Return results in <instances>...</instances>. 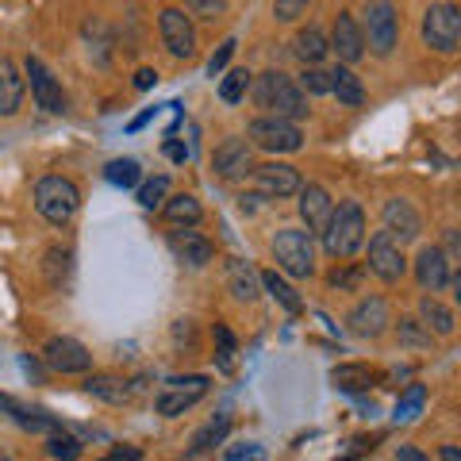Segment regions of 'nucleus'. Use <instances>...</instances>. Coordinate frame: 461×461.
Masks as SVG:
<instances>
[{"instance_id":"nucleus-13","label":"nucleus","mask_w":461,"mask_h":461,"mask_svg":"<svg viewBox=\"0 0 461 461\" xmlns=\"http://www.w3.org/2000/svg\"><path fill=\"white\" fill-rule=\"evenodd\" d=\"M346 327L357 339H381L388 327H393V312H388L384 296H362L354 304V312L346 315Z\"/></svg>"},{"instance_id":"nucleus-45","label":"nucleus","mask_w":461,"mask_h":461,"mask_svg":"<svg viewBox=\"0 0 461 461\" xmlns=\"http://www.w3.org/2000/svg\"><path fill=\"white\" fill-rule=\"evenodd\" d=\"M185 12H196L200 20H215V16H223V12H227V5H223V0H193Z\"/></svg>"},{"instance_id":"nucleus-3","label":"nucleus","mask_w":461,"mask_h":461,"mask_svg":"<svg viewBox=\"0 0 461 461\" xmlns=\"http://www.w3.org/2000/svg\"><path fill=\"white\" fill-rule=\"evenodd\" d=\"M35 208L50 227H66L81 208V193H77V185L69 177L50 173V177H42L35 185Z\"/></svg>"},{"instance_id":"nucleus-51","label":"nucleus","mask_w":461,"mask_h":461,"mask_svg":"<svg viewBox=\"0 0 461 461\" xmlns=\"http://www.w3.org/2000/svg\"><path fill=\"white\" fill-rule=\"evenodd\" d=\"M154 115H158V108H150V112H142V115H139V120H131V123H127V131H139V127H147V123L154 120Z\"/></svg>"},{"instance_id":"nucleus-15","label":"nucleus","mask_w":461,"mask_h":461,"mask_svg":"<svg viewBox=\"0 0 461 461\" xmlns=\"http://www.w3.org/2000/svg\"><path fill=\"white\" fill-rule=\"evenodd\" d=\"M327 47L339 54V62H342L346 69H350L354 62H362V58H366L362 27H357L354 12H339V16H335V27H330V39H327Z\"/></svg>"},{"instance_id":"nucleus-40","label":"nucleus","mask_w":461,"mask_h":461,"mask_svg":"<svg viewBox=\"0 0 461 461\" xmlns=\"http://www.w3.org/2000/svg\"><path fill=\"white\" fill-rule=\"evenodd\" d=\"M169 196V177H150L139 185V204L142 208H162Z\"/></svg>"},{"instance_id":"nucleus-34","label":"nucleus","mask_w":461,"mask_h":461,"mask_svg":"<svg viewBox=\"0 0 461 461\" xmlns=\"http://www.w3.org/2000/svg\"><path fill=\"white\" fill-rule=\"evenodd\" d=\"M396 339H400V346H408V350H430V342H435V335H430L415 315H400Z\"/></svg>"},{"instance_id":"nucleus-1","label":"nucleus","mask_w":461,"mask_h":461,"mask_svg":"<svg viewBox=\"0 0 461 461\" xmlns=\"http://www.w3.org/2000/svg\"><path fill=\"white\" fill-rule=\"evenodd\" d=\"M254 100H258V108H266L269 115L288 120V123H300L312 112L308 108V96L300 93V85L288 77V74H281V69H266V74L258 77Z\"/></svg>"},{"instance_id":"nucleus-12","label":"nucleus","mask_w":461,"mask_h":461,"mask_svg":"<svg viewBox=\"0 0 461 461\" xmlns=\"http://www.w3.org/2000/svg\"><path fill=\"white\" fill-rule=\"evenodd\" d=\"M42 362H47L54 373H89L93 354H89V346L77 342V339L54 335V339H47V346H42Z\"/></svg>"},{"instance_id":"nucleus-25","label":"nucleus","mask_w":461,"mask_h":461,"mask_svg":"<svg viewBox=\"0 0 461 461\" xmlns=\"http://www.w3.org/2000/svg\"><path fill=\"white\" fill-rule=\"evenodd\" d=\"M430 335H438V339H450L454 330H457V320H454V312L442 304V300H435V296H423L420 300V315H415Z\"/></svg>"},{"instance_id":"nucleus-18","label":"nucleus","mask_w":461,"mask_h":461,"mask_svg":"<svg viewBox=\"0 0 461 461\" xmlns=\"http://www.w3.org/2000/svg\"><path fill=\"white\" fill-rule=\"evenodd\" d=\"M450 277H454V269L446 262L442 247H423L420 258H415V281H420L423 293H430V296L442 293V288L450 285Z\"/></svg>"},{"instance_id":"nucleus-35","label":"nucleus","mask_w":461,"mask_h":461,"mask_svg":"<svg viewBox=\"0 0 461 461\" xmlns=\"http://www.w3.org/2000/svg\"><path fill=\"white\" fill-rule=\"evenodd\" d=\"M104 177H108V185H115V189H135L142 181V166L135 158H115V162H108Z\"/></svg>"},{"instance_id":"nucleus-5","label":"nucleus","mask_w":461,"mask_h":461,"mask_svg":"<svg viewBox=\"0 0 461 461\" xmlns=\"http://www.w3.org/2000/svg\"><path fill=\"white\" fill-rule=\"evenodd\" d=\"M357 27H362V42L377 58H388V54L396 50L400 23H396V8L393 5H384V0H377V5H366Z\"/></svg>"},{"instance_id":"nucleus-16","label":"nucleus","mask_w":461,"mask_h":461,"mask_svg":"<svg viewBox=\"0 0 461 461\" xmlns=\"http://www.w3.org/2000/svg\"><path fill=\"white\" fill-rule=\"evenodd\" d=\"M296 196H300L296 212H300V220H304L308 235H323L327 223H330V212H335V200L327 196L323 185H300Z\"/></svg>"},{"instance_id":"nucleus-28","label":"nucleus","mask_w":461,"mask_h":461,"mask_svg":"<svg viewBox=\"0 0 461 461\" xmlns=\"http://www.w3.org/2000/svg\"><path fill=\"white\" fill-rule=\"evenodd\" d=\"M227 430H230V415H215V420H208V423L193 435V442H189V457H204V454L215 450V446H223Z\"/></svg>"},{"instance_id":"nucleus-11","label":"nucleus","mask_w":461,"mask_h":461,"mask_svg":"<svg viewBox=\"0 0 461 461\" xmlns=\"http://www.w3.org/2000/svg\"><path fill=\"white\" fill-rule=\"evenodd\" d=\"M366 273H377L381 281H400L403 273H408V258H403V247L388 235V230H377V235L369 239V266Z\"/></svg>"},{"instance_id":"nucleus-42","label":"nucleus","mask_w":461,"mask_h":461,"mask_svg":"<svg viewBox=\"0 0 461 461\" xmlns=\"http://www.w3.org/2000/svg\"><path fill=\"white\" fill-rule=\"evenodd\" d=\"M223 461H269V454H266V446H258V442H239V446H227Z\"/></svg>"},{"instance_id":"nucleus-20","label":"nucleus","mask_w":461,"mask_h":461,"mask_svg":"<svg viewBox=\"0 0 461 461\" xmlns=\"http://www.w3.org/2000/svg\"><path fill=\"white\" fill-rule=\"evenodd\" d=\"M330 384L346 396H366L369 388H381V369H373L366 362H342L330 369Z\"/></svg>"},{"instance_id":"nucleus-32","label":"nucleus","mask_w":461,"mask_h":461,"mask_svg":"<svg viewBox=\"0 0 461 461\" xmlns=\"http://www.w3.org/2000/svg\"><path fill=\"white\" fill-rule=\"evenodd\" d=\"M423 403H427V388L423 384H408L396 400V411H393V423H415L423 415Z\"/></svg>"},{"instance_id":"nucleus-31","label":"nucleus","mask_w":461,"mask_h":461,"mask_svg":"<svg viewBox=\"0 0 461 461\" xmlns=\"http://www.w3.org/2000/svg\"><path fill=\"white\" fill-rule=\"evenodd\" d=\"M69 273H74V254L66 247H47V254H42V277H47V285L62 288L69 281Z\"/></svg>"},{"instance_id":"nucleus-52","label":"nucleus","mask_w":461,"mask_h":461,"mask_svg":"<svg viewBox=\"0 0 461 461\" xmlns=\"http://www.w3.org/2000/svg\"><path fill=\"white\" fill-rule=\"evenodd\" d=\"M438 457H442V461H461V450H457L454 442H446L442 450H438Z\"/></svg>"},{"instance_id":"nucleus-17","label":"nucleus","mask_w":461,"mask_h":461,"mask_svg":"<svg viewBox=\"0 0 461 461\" xmlns=\"http://www.w3.org/2000/svg\"><path fill=\"white\" fill-rule=\"evenodd\" d=\"M212 169H215V177H223V181L247 177V173L254 169V162H250V142H247V139H239V135L223 139L220 147H215Z\"/></svg>"},{"instance_id":"nucleus-2","label":"nucleus","mask_w":461,"mask_h":461,"mask_svg":"<svg viewBox=\"0 0 461 461\" xmlns=\"http://www.w3.org/2000/svg\"><path fill=\"white\" fill-rule=\"evenodd\" d=\"M323 250L330 258H354L357 250H362V242H366V212L357 200H342V204L330 212V223L323 230Z\"/></svg>"},{"instance_id":"nucleus-37","label":"nucleus","mask_w":461,"mask_h":461,"mask_svg":"<svg viewBox=\"0 0 461 461\" xmlns=\"http://www.w3.org/2000/svg\"><path fill=\"white\" fill-rule=\"evenodd\" d=\"M212 339H215V354H220V369L230 373V369H235V350H239V342H235V335H230V327L227 323H215L212 327Z\"/></svg>"},{"instance_id":"nucleus-48","label":"nucleus","mask_w":461,"mask_h":461,"mask_svg":"<svg viewBox=\"0 0 461 461\" xmlns=\"http://www.w3.org/2000/svg\"><path fill=\"white\" fill-rule=\"evenodd\" d=\"M396 461H435L430 454L415 450V446H396Z\"/></svg>"},{"instance_id":"nucleus-19","label":"nucleus","mask_w":461,"mask_h":461,"mask_svg":"<svg viewBox=\"0 0 461 461\" xmlns=\"http://www.w3.org/2000/svg\"><path fill=\"white\" fill-rule=\"evenodd\" d=\"M384 230L393 235L400 247L403 242H411V239H420V230H423V220H420V212L411 208V200H403V196H393L384 204Z\"/></svg>"},{"instance_id":"nucleus-24","label":"nucleus","mask_w":461,"mask_h":461,"mask_svg":"<svg viewBox=\"0 0 461 461\" xmlns=\"http://www.w3.org/2000/svg\"><path fill=\"white\" fill-rule=\"evenodd\" d=\"M85 393L104 403H127L131 400V381L115 377V373H89L85 377Z\"/></svg>"},{"instance_id":"nucleus-30","label":"nucleus","mask_w":461,"mask_h":461,"mask_svg":"<svg viewBox=\"0 0 461 461\" xmlns=\"http://www.w3.org/2000/svg\"><path fill=\"white\" fill-rule=\"evenodd\" d=\"M262 288H266L273 300H277V304H281L288 315H300V312H304V300H300V293L281 277L277 269H266V273H262Z\"/></svg>"},{"instance_id":"nucleus-4","label":"nucleus","mask_w":461,"mask_h":461,"mask_svg":"<svg viewBox=\"0 0 461 461\" xmlns=\"http://www.w3.org/2000/svg\"><path fill=\"white\" fill-rule=\"evenodd\" d=\"M273 262H277L281 277H296L304 281L315 273V247H312V235L308 230H296V227H281L273 235Z\"/></svg>"},{"instance_id":"nucleus-9","label":"nucleus","mask_w":461,"mask_h":461,"mask_svg":"<svg viewBox=\"0 0 461 461\" xmlns=\"http://www.w3.org/2000/svg\"><path fill=\"white\" fill-rule=\"evenodd\" d=\"M158 32H162V42H166V50L173 58H181V62L196 58V27H193L185 8H162L158 12Z\"/></svg>"},{"instance_id":"nucleus-39","label":"nucleus","mask_w":461,"mask_h":461,"mask_svg":"<svg viewBox=\"0 0 461 461\" xmlns=\"http://www.w3.org/2000/svg\"><path fill=\"white\" fill-rule=\"evenodd\" d=\"M300 93H312V96H323L330 93V69L323 66H304V74H300Z\"/></svg>"},{"instance_id":"nucleus-29","label":"nucleus","mask_w":461,"mask_h":461,"mask_svg":"<svg viewBox=\"0 0 461 461\" xmlns=\"http://www.w3.org/2000/svg\"><path fill=\"white\" fill-rule=\"evenodd\" d=\"M293 50H296V58L304 66H320L323 58L330 54V47H327V35L320 32V27H304V32H296V39H293Z\"/></svg>"},{"instance_id":"nucleus-38","label":"nucleus","mask_w":461,"mask_h":461,"mask_svg":"<svg viewBox=\"0 0 461 461\" xmlns=\"http://www.w3.org/2000/svg\"><path fill=\"white\" fill-rule=\"evenodd\" d=\"M362 281H366V266H350V262L339 266V269L327 277V285L339 288V293H357V288H362Z\"/></svg>"},{"instance_id":"nucleus-27","label":"nucleus","mask_w":461,"mask_h":461,"mask_svg":"<svg viewBox=\"0 0 461 461\" xmlns=\"http://www.w3.org/2000/svg\"><path fill=\"white\" fill-rule=\"evenodd\" d=\"M162 212H166V220H169L173 227H185V230H193L200 220H204V208H200V200L189 196V193L169 196L166 204H162Z\"/></svg>"},{"instance_id":"nucleus-22","label":"nucleus","mask_w":461,"mask_h":461,"mask_svg":"<svg viewBox=\"0 0 461 461\" xmlns=\"http://www.w3.org/2000/svg\"><path fill=\"white\" fill-rule=\"evenodd\" d=\"M23 93H27V81L20 77V69L12 58H0V115H16L23 108Z\"/></svg>"},{"instance_id":"nucleus-21","label":"nucleus","mask_w":461,"mask_h":461,"mask_svg":"<svg viewBox=\"0 0 461 461\" xmlns=\"http://www.w3.org/2000/svg\"><path fill=\"white\" fill-rule=\"evenodd\" d=\"M227 288L239 304H254L262 296V273H258L247 258H227Z\"/></svg>"},{"instance_id":"nucleus-41","label":"nucleus","mask_w":461,"mask_h":461,"mask_svg":"<svg viewBox=\"0 0 461 461\" xmlns=\"http://www.w3.org/2000/svg\"><path fill=\"white\" fill-rule=\"evenodd\" d=\"M47 454H50L54 461H77V457H81V442L69 438V435H50V438H47Z\"/></svg>"},{"instance_id":"nucleus-7","label":"nucleus","mask_w":461,"mask_h":461,"mask_svg":"<svg viewBox=\"0 0 461 461\" xmlns=\"http://www.w3.org/2000/svg\"><path fill=\"white\" fill-rule=\"evenodd\" d=\"M423 42L435 54H454L461 47V8L457 5H430L423 12Z\"/></svg>"},{"instance_id":"nucleus-46","label":"nucleus","mask_w":461,"mask_h":461,"mask_svg":"<svg viewBox=\"0 0 461 461\" xmlns=\"http://www.w3.org/2000/svg\"><path fill=\"white\" fill-rule=\"evenodd\" d=\"M100 461H142V450H139V446H112V450Z\"/></svg>"},{"instance_id":"nucleus-50","label":"nucleus","mask_w":461,"mask_h":461,"mask_svg":"<svg viewBox=\"0 0 461 461\" xmlns=\"http://www.w3.org/2000/svg\"><path fill=\"white\" fill-rule=\"evenodd\" d=\"M173 339H177V342H193V323L177 320V323H173Z\"/></svg>"},{"instance_id":"nucleus-10","label":"nucleus","mask_w":461,"mask_h":461,"mask_svg":"<svg viewBox=\"0 0 461 461\" xmlns=\"http://www.w3.org/2000/svg\"><path fill=\"white\" fill-rule=\"evenodd\" d=\"M250 181H254V193L266 196V200H288L300 193V173L285 162H266V166H254L250 169Z\"/></svg>"},{"instance_id":"nucleus-8","label":"nucleus","mask_w":461,"mask_h":461,"mask_svg":"<svg viewBox=\"0 0 461 461\" xmlns=\"http://www.w3.org/2000/svg\"><path fill=\"white\" fill-rule=\"evenodd\" d=\"M208 377L204 373H193V377H173L162 393H158L154 400V411L158 415H166V420H177V415H185L193 408V403H200L208 396Z\"/></svg>"},{"instance_id":"nucleus-53","label":"nucleus","mask_w":461,"mask_h":461,"mask_svg":"<svg viewBox=\"0 0 461 461\" xmlns=\"http://www.w3.org/2000/svg\"><path fill=\"white\" fill-rule=\"evenodd\" d=\"M5 461H8V457H5Z\"/></svg>"},{"instance_id":"nucleus-33","label":"nucleus","mask_w":461,"mask_h":461,"mask_svg":"<svg viewBox=\"0 0 461 461\" xmlns=\"http://www.w3.org/2000/svg\"><path fill=\"white\" fill-rule=\"evenodd\" d=\"M0 408H5L12 420H16L23 430H58V423L50 420V415H42V411H32V408H23V403H16L12 396H0Z\"/></svg>"},{"instance_id":"nucleus-44","label":"nucleus","mask_w":461,"mask_h":461,"mask_svg":"<svg viewBox=\"0 0 461 461\" xmlns=\"http://www.w3.org/2000/svg\"><path fill=\"white\" fill-rule=\"evenodd\" d=\"M304 12H308V5H304V0H277V5H273V20L288 23V20L304 16Z\"/></svg>"},{"instance_id":"nucleus-49","label":"nucleus","mask_w":461,"mask_h":461,"mask_svg":"<svg viewBox=\"0 0 461 461\" xmlns=\"http://www.w3.org/2000/svg\"><path fill=\"white\" fill-rule=\"evenodd\" d=\"M162 150H166L169 162H185V158H189V150H185L177 139H166V147H162Z\"/></svg>"},{"instance_id":"nucleus-26","label":"nucleus","mask_w":461,"mask_h":461,"mask_svg":"<svg viewBox=\"0 0 461 461\" xmlns=\"http://www.w3.org/2000/svg\"><path fill=\"white\" fill-rule=\"evenodd\" d=\"M330 93L339 96L342 108H362L366 104V85H362V77H357L354 69H346V66L330 69Z\"/></svg>"},{"instance_id":"nucleus-47","label":"nucleus","mask_w":461,"mask_h":461,"mask_svg":"<svg viewBox=\"0 0 461 461\" xmlns=\"http://www.w3.org/2000/svg\"><path fill=\"white\" fill-rule=\"evenodd\" d=\"M154 85H158V69L142 66L139 74H135V89H139V93H147V89H154Z\"/></svg>"},{"instance_id":"nucleus-6","label":"nucleus","mask_w":461,"mask_h":461,"mask_svg":"<svg viewBox=\"0 0 461 461\" xmlns=\"http://www.w3.org/2000/svg\"><path fill=\"white\" fill-rule=\"evenodd\" d=\"M247 139H250V147L269 150V154H293V150L304 147L300 123L277 120V115H258V120L247 127Z\"/></svg>"},{"instance_id":"nucleus-23","label":"nucleus","mask_w":461,"mask_h":461,"mask_svg":"<svg viewBox=\"0 0 461 461\" xmlns=\"http://www.w3.org/2000/svg\"><path fill=\"white\" fill-rule=\"evenodd\" d=\"M173 254H177L185 266L204 269L212 258H215V247H212L204 235H196V230H177V235H173Z\"/></svg>"},{"instance_id":"nucleus-36","label":"nucleus","mask_w":461,"mask_h":461,"mask_svg":"<svg viewBox=\"0 0 461 461\" xmlns=\"http://www.w3.org/2000/svg\"><path fill=\"white\" fill-rule=\"evenodd\" d=\"M250 93V74L247 69H230L227 77H220V100L223 104H242Z\"/></svg>"},{"instance_id":"nucleus-14","label":"nucleus","mask_w":461,"mask_h":461,"mask_svg":"<svg viewBox=\"0 0 461 461\" xmlns=\"http://www.w3.org/2000/svg\"><path fill=\"white\" fill-rule=\"evenodd\" d=\"M27 77H32V96H35V104L42 112L47 115H66L69 112V100L62 93V85H58V77L42 66V58H27Z\"/></svg>"},{"instance_id":"nucleus-43","label":"nucleus","mask_w":461,"mask_h":461,"mask_svg":"<svg viewBox=\"0 0 461 461\" xmlns=\"http://www.w3.org/2000/svg\"><path fill=\"white\" fill-rule=\"evenodd\" d=\"M235 47H239L235 39H223V42H220V50H215V54L208 58V74H212V77H215V74H223V66L230 62V54H235Z\"/></svg>"}]
</instances>
